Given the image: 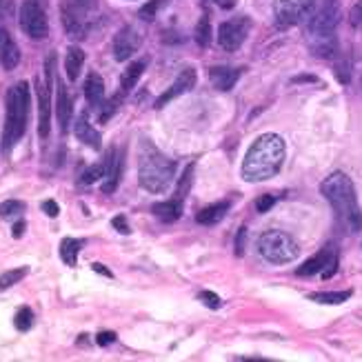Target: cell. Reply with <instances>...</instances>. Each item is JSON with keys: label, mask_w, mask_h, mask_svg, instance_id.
<instances>
[{"label": "cell", "mask_w": 362, "mask_h": 362, "mask_svg": "<svg viewBox=\"0 0 362 362\" xmlns=\"http://www.w3.org/2000/svg\"><path fill=\"white\" fill-rule=\"evenodd\" d=\"M285 156H287L285 140L278 134H262L247 149L240 174L247 182L269 180L280 171L282 163H285Z\"/></svg>", "instance_id": "6da1fadb"}, {"label": "cell", "mask_w": 362, "mask_h": 362, "mask_svg": "<svg viewBox=\"0 0 362 362\" xmlns=\"http://www.w3.org/2000/svg\"><path fill=\"white\" fill-rule=\"evenodd\" d=\"M320 194L334 207L338 223L344 229L351 231V233H358L362 229V211H360V204H358L356 187L347 174L336 171V174L327 176L320 185Z\"/></svg>", "instance_id": "7a4b0ae2"}, {"label": "cell", "mask_w": 362, "mask_h": 362, "mask_svg": "<svg viewBox=\"0 0 362 362\" xmlns=\"http://www.w3.org/2000/svg\"><path fill=\"white\" fill-rule=\"evenodd\" d=\"M176 178V163L143 140L138 153V180L149 194H163Z\"/></svg>", "instance_id": "3957f363"}, {"label": "cell", "mask_w": 362, "mask_h": 362, "mask_svg": "<svg viewBox=\"0 0 362 362\" xmlns=\"http://www.w3.org/2000/svg\"><path fill=\"white\" fill-rule=\"evenodd\" d=\"M27 114H29V85L16 83L7 91V120L3 132V151H11L27 129Z\"/></svg>", "instance_id": "277c9868"}, {"label": "cell", "mask_w": 362, "mask_h": 362, "mask_svg": "<svg viewBox=\"0 0 362 362\" xmlns=\"http://www.w3.org/2000/svg\"><path fill=\"white\" fill-rule=\"evenodd\" d=\"M258 251L267 262L287 264V262H293L298 258L300 247H298V243L291 238L289 233L272 229V231H264L258 238Z\"/></svg>", "instance_id": "5b68a950"}, {"label": "cell", "mask_w": 362, "mask_h": 362, "mask_svg": "<svg viewBox=\"0 0 362 362\" xmlns=\"http://www.w3.org/2000/svg\"><path fill=\"white\" fill-rule=\"evenodd\" d=\"M316 0H274V16L280 29H289L303 23L313 11Z\"/></svg>", "instance_id": "8992f818"}, {"label": "cell", "mask_w": 362, "mask_h": 362, "mask_svg": "<svg viewBox=\"0 0 362 362\" xmlns=\"http://www.w3.org/2000/svg\"><path fill=\"white\" fill-rule=\"evenodd\" d=\"M21 29L29 38L34 40H42L49 34V25H47V16L45 9L36 3V0H25L23 7H21Z\"/></svg>", "instance_id": "52a82bcc"}, {"label": "cell", "mask_w": 362, "mask_h": 362, "mask_svg": "<svg viewBox=\"0 0 362 362\" xmlns=\"http://www.w3.org/2000/svg\"><path fill=\"white\" fill-rule=\"evenodd\" d=\"M251 29V21L247 16H235L220 25L218 29V45L223 47L225 52H238L240 45L247 40V34Z\"/></svg>", "instance_id": "ba28073f"}, {"label": "cell", "mask_w": 362, "mask_h": 362, "mask_svg": "<svg viewBox=\"0 0 362 362\" xmlns=\"http://www.w3.org/2000/svg\"><path fill=\"white\" fill-rule=\"evenodd\" d=\"M83 5H78L76 0H67L60 7V16H62V27H65V34L71 40H83L89 31V18Z\"/></svg>", "instance_id": "9c48e42d"}, {"label": "cell", "mask_w": 362, "mask_h": 362, "mask_svg": "<svg viewBox=\"0 0 362 362\" xmlns=\"http://www.w3.org/2000/svg\"><path fill=\"white\" fill-rule=\"evenodd\" d=\"M338 23H340V3L338 0H325L320 9L311 16L309 31L318 38H327L334 34Z\"/></svg>", "instance_id": "30bf717a"}, {"label": "cell", "mask_w": 362, "mask_h": 362, "mask_svg": "<svg viewBox=\"0 0 362 362\" xmlns=\"http://www.w3.org/2000/svg\"><path fill=\"white\" fill-rule=\"evenodd\" d=\"M196 81H198V74H196L194 67L182 69V71L178 74V78L174 81V85H171V87L163 93V96H160L158 100H156V107L163 109L165 105H169L174 98L182 96V93H187V91H192V89L196 87Z\"/></svg>", "instance_id": "8fae6325"}, {"label": "cell", "mask_w": 362, "mask_h": 362, "mask_svg": "<svg viewBox=\"0 0 362 362\" xmlns=\"http://www.w3.org/2000/svg\"><path fill=\"white\" fill-rule=\"evenodd\" d=\"M38 134L40 138L49 136L52 129V83H38Z\"/></svg>", "instance_id": "7c38bea8"}, {"label": "cell", "mask_w": 362, "mask_h": 362, "mask_svg": "<svg viewBox=\"0 0 362 362\" xmlns=\"http://www.w3.org/2000/svg\"><path fill=\"white\" fill-rule=\"evenodd\" d=\"M140 47V36L134 27H122L114 38V58L118 62L129 60Z\"/></svg>", "instance_id": "4fadbf2b"}, {"label": "cell", "mask_w": 362, "mask_h": 362, "mask_svg": "<svg viewBox=\"0 0 362 362\" xmlns=\"http://www.w3.org/2000/svg\"><path fill=\"white\" fill-rule=\"evenodd\" d=\"M21 62V49L16 40L11 38V34L7 29L0 27V65H3L7 71L16 69Z\"/></svg>", "instance_id": "5bb4252c"}, {"label": "cell", "mask_w": 362, "mask_h": 362, "mask_svg": "<svg viewBox=\"0 0 362 362\" xmlns=\"http://www.w3.org/2000/svg\"><path fill=\"white\" fill-rule=\"evenodd\" d=\"M238 78H240L238 67L218 65V67H211V71H209V81L218 91H231L235 87V83H238Z\"/></svg>", "instance_id": "9a60e30c"}, {"label": "cell", "mask_w": 362, "mask_h": 362, "mask_svg": "<svg viewBox=\"0 0 362 362\" xmlns=\"http://www.w3.org/2000/svg\"><path fill=\"white\" fill-rule=\"evenodd\" d=\"M336 256V251L332 249V247H325L322 251H318V254L316 256H313V258H309L305 264H300V267H298V276H316V274H322V269H325V267L329 264V260H332Z\"/></svg>", "instance_id": "2e32d148"}, {"label": "cell", "mask_w": 362, "mask_h": 362, "mask_svg": "<svg viewBox=\"0 0 362 362\" xmlns=\"http://www.w3.org/2000/svg\"><path fill=\"white\" fill-rule=\"evenodd\" d=\"M56 114H58V122H60V129L67 132L69 129V122L74 116V103L71 96L65 85H58V98H56Z\"/></svg>", "instance_id": "e0dca14e"}, {"label": "cell", "mask_w": 362, "mask_h": 362, "mask_svg": "<svg viewBox=\"0 0 362 362\" xmlns=\"http://www.w3.org/2000/svg\"><path fill=\"white\" fill-rule=\"evenodd\" d=\"M76 138L81 140V143H85L87 147H91V149H100V145H103V140H100V134L91 127V122H89V118H87V114H81L78 116V120H76Z\"/></svg>", "instance_id": "ac0fdd59"}, {"label": "cell", "mask_w": 362, "mask_h": 362, "mask_svg": "<svg viewBox=\"0 0 362 362\" xmlns=\"http://www.w3.org/2000/svg\"><path fill=\"white\" fill-rule=\"evenodd\" d=\"M120 174H122V158H116V151L109 149L107 153V174L103 178V192L112 194L114 189L120 182Z\"/></svg>", "instance_id": "d6986e66"}, {"label": "cell", "mask_w": 362, "mask_h": 362, "mask_svg": "<svg viewBox=\"0 0 362 362\" xmlns=\"http://www.w3.org/2000/svg\"><path fill=\"white\" fill-rule=\"evenodd\" d=\"M85 98L93 109H98L105 103V83L96 71H91L85 81Z\"/></svg>", "instance_id": "ffe728a7"}, {"label": "cell", "mask_w": 362, "mask_h": 362, "mask_svg": "<svg viewBox=\"0 0 362 362\" xmlns=\"http://www.w3.org/2000/svg\"><path fill=\"white\" fill-rule=\"evenodd\" d=\"M229 207H231V202H229V200H220V202L209 204V207H204L202 211H198V216H196L198 225H207V227H209V225H218L220 220H223V218L227 216Z\"/></svg>", "instance_id": "44dd1931"}, {"label": "cell", "mask_w": 362, "mask_h": 362, "mask_svg": "<svg viewBox=\"0 0 362 362\" xmlns=\"http://www.w3.org/2000/svg\"><path fill=\"white\" fill-rule=\"evenodd\" d=\"M153 216L163 220V223H176V220L182 216V198H171L165 202L153 204Z\"/></svg>", "instance_id": "7402d4cb"}, {"label": "cell", "mask_w": 362, "mask_h": 362, "mask_svg": "<svg viewBox=\"0 0 362 362\" xmlns=\"http://www.w3.org/2000/svg\"><path fill=\"white\" fill-rule=\"evenodd\" d=\"M83 65H85V52L81 47H69L67 56H65V71L71 83L78 81V76L83 71Z\"/></svg>", "instance_id": "603a6c76"}, {"label": "cell", "mask_w": 362, "mask_h": 362, "mask_svg": "<svg viewBox=\"0 0 362 362\" xmlns=\"http://www.w3.org/2000/svg\"><path fill=\"white\" fill-rule=\"evenodd\" d=\"M145 67H147V60H136V62H132V65L122 71V76H120V89H122V93H127V91H132L136 87V83L140 81V76H143Z\"/></svg>", "instance_id": "cb8c5ba5"}, {"label": "cell", "mask_w": 362, "mask_h": 362, "mask_svg": "<svg viewBox=\"0 0 362 362\" xmlns=\"http://www.w3.org/2000/svg\"><path fill=\"white\" fill-rule=\"evenodd\" d=\"M83 249V240H76V238H65L60 243V258L65 264L69 267H76L78 262V254H81Z\"/></svg>", "instance_id": "d4e9b609"}, {"label": "cell", "mask_w": 362, "mask_h": 362, "mask_svg": "<svg viewBox=\"0 0 362 362\" xmlns=\"http://www.w3.org/2000/svg\"><path fill=\"white\" fill-rule=\"evenodd\" d=\"M351 291H332V293H313L311 300L320 305H342L344 300H349Z\"/></svg>", "instance_id": "484cf974"}, {"label": "cell", "mask_w": 362, "mask_h": 362, "mask_svg": "<svg viewBox=\"0 0 362 362\" xmlns=\"http://www.w3.org/2000/svg\"><path fill=\"white\" fill-rule=\"evenodd\" d=\"M27 274H29L27 267H18V269H9V272H5L3 276H0V291H5V289H9V287H13V285H18V282H21Z\"/></svg>", "instance_id": "4316f807"}, {"label": "cell", "mask_w": 362, "mask_h": 362, "mask_svg": "<svg viewBox=\"0 0 362 362\" xmlns=\"http://www.w3.org/2000/svg\"><path fill=\"white\" fill-rule=\"evenodd\" d=\"M120 100H122V93H120V96H118V93H116V96L114 98H109L107 103H103L100 107H98V120L100 122H107L109 118H112L116 112H118V107H120Z\"/></svg>", "instance_id": "83f0119b"}, {"label": "cell", "mask_w": 362, "mask_h": 362, "mask_svg": "<svg viewBox=\"0 0 362 362\" xmlns=\"http://www.w3.org/2000/svg\"><path fill=\"white\" fill-rule=\"evenodd\" d=\"M105 174H107V158H105V163H98V165H91L85 174H83V185H93V182H98V180H103L105 178Z\"/></svg>", "instance_id": "f1b7e54d"}, {"label": "cell", "mask_w": 362, "mask_h": 362, "mask_svg": "<svg viewBox=\"0 0 362 362\" xmlns=\"http://www.w3.org/2000/svg\"><path fill=\"white\" fill-rule=\"evenodd\" d=\"M13 325L18 332H29L31 325H34V313H31L29 307H21L16 311V318H13Z\"/></svg>", "instance_id": "f546056e"}, {"label": "cell", "mask_w": 362, "mask_h": 362, "mask_svg": "<svg viewBox=\"0 0 362 362\" xmlns=\"http://www.w3.org/2000/svg\"><path fill=\"white\" fill-rule=\"evenodd\" d=\"M196 42L200 47H209V42H211V25H209L207 16H202L198 27H196Z\"/></svg>", "instance_id": "4dcf8cb0"}, {"label": "cell", "mask_w": 362, "mask_h": 362, "mask_svg": "<svg viewBox=\"0 0 362 362\" xmlns=\"http://www.w3.org/2000/svg\"><path fill=\"white\" fill-rule=\"evenodd\" d=\"M23 211H25V202H21V200H7L0 204V216L3 218H13Z\"/></svg>", "instance_id": "1f68e13d"}, {"label": "cell", "mask_w": 362, "mask_h": 362, "mask_svg": "<svg viewBox=\"0 0 362 362\" xmlns=\"http://www.w3.org/2000/svg\"><path fill=\"white\" fill-rule=\"evenodd\" d=\"M165 3H167V0H151V3H147L143 9H140V13H138V16H140V18H143V21H147V23H149V21H153V18H156V13H158V9H160Z\"/></svg>", "instance_id": "d6a6232c"}, {"label": "cell", "mask_w": 362, "mask_h": 362, "mask_svg": "<svg viewBox=\"0 0 362 362\" xmlns=\"http://www.w3.org/2000/svg\"><path fill=\"white\" fill-rule=\"evenodd\" d=\"M336 78L342 85H349V81H351V65H349V60H340L338 62V65H336Z\"/></svg>", "instance_id": "836d02e7"}, {"label": "cell", "mask_w": 362, "mask_h": 362, "mask_svg": "<svg viewBox=\"0 0 362 362\" xmlns=\"http://www.w3.org/2000/svg\"><path fill=\"white\" fill-rule=\"evenodd\" d=\"M198 298L202 300V305L209 307V309H220V307H223V300H220V298L214 291H200Z\"/></svg>", "instance_id": "e575fe53"}, {"label": "cell", "mask_w": 362, "mask_h": 362, "mask_svg": "<svg viewBox=\"0 0 362 362\" xmlns=\"http://www.w3.org/2000/svg\"><path fill=\"white\" fill-rule=\"evenodd\" d=\"M192 174H194V165H189L187 171H185V176L178 182V198H185L187 196V189L192 187Z\"/></svg>", "instance_id": "d590c367"}, {"label": "cell", "mask_w": 362, "mask_h": 362, "mask_svg": "<svg viewBox=\"0 0 362 362\" xmlns=\"http://www.w3.org/2000/svg\"><path fill=\"white\" fill-rule=\"evenodd\" d=\"M276 204V196H272V194H264V196H260L258 200H256V209L260 211V214H267L272 207Z\"/></svg>", "instance_id": "8d00e7d4"}, {"label": "cell", "mask_w": 362, "mask_h": 362, "mask_svg": "<svg viewBox=\"0 0 362 362\" xmlns=\"http://www.w3.org/2000/svg\"><path fill=\"white\" fill-rule=\"evenodd\" d=\"M245 240H247V229L240 227L238 235H235V256H243L245 254Z\"/></svg>", "instance_id": "74e56055"}, {"label": "cell", "mask_w": 362, "mask_h": 362, "mask_svg": "<svg viewBox=\"0 0 362 362\" xmlns=\"http://www.w3.org/2000/svg\"><path fill=\"white\" fill-rule=\"evenodd\" d=\"M13 13V0H0V21H7Z\"/></svg>", "instance_id": "f35d334b"}, {"label": "cell", "mask_w": 362, "mask_h": 362, "mask_svg": "<svg viewBox=\"0 0 362 362\" xmlns=\"http://www.w3.org/2000/svg\"><path fill=\"white\" fill-rule=\"evenodd\" d=\"M112 225H114V229H118L120 233H124V235H127L132 229H129V225H127V218H124V216H116L114 220H112Z\"/></svg>", "instance_id": "ab89813d"}, {"label": "cell", "mask_w": 362, "mask_h": 362, "mask_svg": "<svg viewBox=\"0 0 362 362\" xmlns=\"http://www.w3.org/2000/svg\"><path fill=\"white\" fill-rule=\"evenodd\" d=\"M114 340H116V334L114 332H100L96 336V342L100 344V347H107V344H112Z\"/></svg>", "instance_id": "60d3db41"}, {"label": "cell", "mask_w": 362, "mask_h": 362, "mask_svg": "<svg viewBox=\"0 0 362 362\" xmlns=\"http://www.w3.org/2000/svg\"><path fill=\"white\" fill-rule=\"evenodd\" d=\"M42 211H45L47 216H49V218H56L60 209H58L56 200H45V202H42Z\"/></svg>", "instance_id": "b9f144b4"}, {"label": "cell", "mask_w": 362, "mask_h": 362, "mask_svg": "<svg viewBox=\"0 0 362 362\" xmlns=\"http://www.w3.org/2000/svg\"><path fill=\"white\" fill-rule=\"evenodd\" d=\"M336 272H338V256H334L332 260H329V264L322 269V278H332Z\"/></svg>", "instance_id": "7bdbcfd3"}, {"label": "cell", "mask_w": 362, "mask_h": 362, "mask_svg": "<svg viewBox=\"0 0 362 362\" xmlns=\"http://www.w3.org/2000/svg\"><path fill=\"white\" fill-rule=\"evenodd\" d=\"M351 25H356V27L362 25V0L351 9Z\"/></svg>", "instance_id": "ee69618b"}, {"label": "cell", "mask_w": 362, "mask_h": 362, "mask_svg": "<svg viewBox=\"0 0 362 362\" xmlns=\"http://www.w3.org/2000/svg\"><path fill=\"white\" fill-rule=\"evenodd\" d=\"M91 269L96 272V274H103V276H107V278H112V272L109 269H105V267L100 264V262H96V264H91Z\"/></svg>", "instance_id": "f6af8a7d"}, {"label": "cell", "mask_w": 362, "mask_h": 362, "mask_svg": "<svg viewBox=\"0 0 362 362\" xmlns=\"http://www.w3.org/2000/svg\"><path fill=\"white\" fill-rule=\"evenodd\" d=\"M23 233H25V223L21 220V223H16V225H13V238H21Z\"/></svg>", "instance_id": "bcb514c9"}, {"label": "cell", "mask_w": 362, "mask_h": 362, "mask_svg": "<svg viewBox=\"0 0 362 362\" xmlns=\"http://www.w3.org/2000/svg\"><path fill=\"white\" fill-rule=\"evenodd\" d=\"M214 3L220 5V7H225V9H231L235 5V0H214Z\"/></svg>", "instance_id": "7dc6e473"}, {"label": "cell", "mask_w": 362, "mask_h": 362, "mask_svg": "<svg viewBox=\"0 0 362 362\" xmlns=\"http://www.w3.org/2000/svg\"><path fill=\"white\" fill-rule=\"evenodd\" d=\"M76 3L83 5L85 9H93V7H96V0H76Z\"/></svg>", "instance_id": "c3c4849f"}, {"label": "cell", "mask_w": 362, "mask_h": 362, "mask_svg": "<svg viewBox=\"0 0 362 362\" xmlns=\"http://www.w3.org/2000/svg\"><path fill=\"white\" fill-rule=\"evenodd\" d=\"M360 85H362V81H360Z\"/></svg>", "instance_id": "681fc988"}]
</instances>
